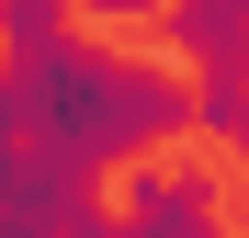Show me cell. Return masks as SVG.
Wrapping results in <instances>:
<instances>
[{
    "label": "cell",
    "instance_id": "1",
    "mask_svg": "<svg viewBox=\"0 0 249 238\" xmlns=\"http://www.w3.org/2000/svg\"><path fill=\"white\" fill-rule=\"evenodd\" d=\"M0 113L23 147H46L57 170H124V159L193 136V79L170 57H124L102 34H46V46L0 57Z\"/></svg>",
    "mask_w": 249,
    "mask_h": 238
},
{
    "label": "cell",
    "instance_id": "2",
    "mask_svg": "<svg viewBox=\"0 0 249 238\" xmlns=\"http://www.w3.org/2000/svg\"><path fill=\"white\" fill-rule=\"evenodd\" d=\"M79 238H227V193L181 159H124V204H91Z\"/></svg>",
    "mask_w": 249,
    "mask_h": 238
},
{
    "label": "cell",
    "instance_id": "3",
    "mask_svg": "<svg viewBox=\"0 0 249 238\" xmlns=\"http://www.w3.org/2000/svg\"><path fill=\"white\" fill-rule=\"evenodd\" d=\"M91 204H102V193L79 170H57L46 147H23L12 125H0V227H12V238H79Z\"/></svg>",
    "mask_w": 249,
    "mask_h": 238
},
{
    "label": "cell",
    "instance_id": "4",
    "mask_svg": "<svg viewBox=\"0 0 249 238\" xmlns=\"http://www.w3.org/2000/svg\"><path fill=\"white\" fill-rule=\"evenodd\" d=\"M147 23L170 34V57H193V68H249V12L238 0H159Z\"/></svg>",
    "mask_w": 249,
    "mask_h": 238
},
{
    "label": "cell",
    "instance_id": "5",
    "mask_svg": "<svg viewBox=\"0 0 249 238\" xmlns=\"http://www.w3.org/2000/svg\"><path fill=\"white\" fill-rule=\"evenodd\" d=\"M238 113H249V68H193V136H238Z\"/></svg>",
    "mask_w": 249,
    "mask_h": 238
},
{
    "label": "cell",
    "instance_id": "6",
    "mask_svg": "<svg viewBox=\"0 0 249 238\" xmlns=\"http://www.w3.org/2000/svg\"><path fill=\"white\" fill-rule=\"evenodd\" d=\"M46 34H68V0H0V57L46 46Z\"/></svg>",
    "mask_w": 249,
    "mask_h": 238
},
{
    "label": "cell",
    "instance_id": "7",
    "mask_svg": "<svg viewBox=\"0 0 249 238\" xmlns=\"http://www.w3.org/2000/svg\"><path fill=\"white\" fill-rule=\"evenodd\" d=\"M68 12H91V23H147L159 0H68Z\"/></svg>",
    "mask_w": 249,
    "mask_h": 238
},
{
    "label": "cell",
    "instance_id": "8",
    "mask_svg": "<svg viewBox=\"0 0 249 238\" xmlns=\"http://www.w3.org/2000/svg\"><path fill=\"white\" fill-rule=\"evenodd\" d=\"M227 147H238V170H249V113H238V136H227Z\"/></svg>",
    "mask_w": 249,
    "mask_h": 238
},
{
    "label": "cell",
    "instance_id": "9",
    "mask_svg": "<svg viewBox=\"0 0 249 238\" xmlns=\"http://www.w3.org/2000/svg\"><path fill=\"white\" fill-rule=\"evenodd\" d=\"M0 125H12V113H0Z\"/></svg>",
    "mask_w": 249,
    "mask_h": 238
},
{
    "label": "cell",
    "instance_id": "10",
    "mask_svg": "<svg viewBox=\"0 0 249 238\" xmlns=\"http://www.w3.org/2000/svg\"><path fill=\"white\" fill-rule=\"evenodd\" d=\"M0 238H12V227H0Z\"/></svg>",
    "mask_w": 249,
    "mask_h": 238
}]
</instances>
